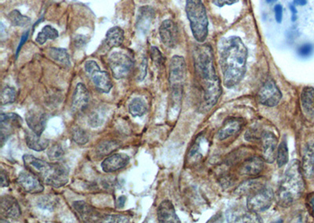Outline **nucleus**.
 <instances>
[{"mask_svg": "<svg viewBox=\"0 0 314 223\" xmlns=\"http://www.w3.org/2000/svg\"><path fill=\"white\" fill-rule=\"evenodd\" d=\"M194 69L200 90L203 108L210 110L222 94V86L214 64L212 48L209 45L197 46L194 52Z\"/></svg>", "mask_w": 314, "mask_h": 223, "instance_id": "nucleus-1", "label": "nucleus"}, {"mask_svg": "<svg viewBox=\"0 0 314 223\" xmlns=\"http://www.w3.org/2000/svg\"><path fill=\"white\" fill-rule=\"evenodd\" d=\"M218 54L223 85L234 87L246 74L248 49L240 37L230 36L220 42Z\"/></svg>", "mask_w": 314, "mask_h": 223, "instance_id": "nucleus-2", "label": "nucleus"}, {"mask_svg": "<svg viewBox=\"0 0 314 223\" xmlns=\"http://www.w3.org/2000/svg\"><path fill=\"white\" fill-rule=\"evenodd\" d=\"M305 190L303 173L299 161H293L285 171L277 191V203L289 208L303 196Z\"/></svg>", "mask_w": 314, "mask_h": 223, "instance_id": "nucleus-3", "label": "nucleus"}, {"mask_svg": "<svg viewBox=\"0 0 314 223\" xmlns=\"http://www.w3.org/2000/svg\"><path fill=\"white\" fill-rule=\"evenodd\" d=\"M23 161L28 170L38 176L46 185L60 188L68 183V169L62 164L46 162L31 154L24 155Z\"/></svg>", "mask_w": 314, "mask_h": 223, "instance_id": "nucleus-4", "label": "nucleus"}, {"mask_svg": "<svg viewBox=\"0 0 314 223\" xmlns=\"http://www.w3.org/2000/svg\"><path fill=\"white\" fill-rule=\"evenodd\" d=\"M185 12L194 38L198 43H204L208 35V18L203 1L186 0Z\"/></svg>", "mask_w": 314, "mask_h": 223, "instance_id": "nucleus-5", "label": "nucleus"}, {"mask_svg": "<svg viewBox=\"0 0 314 223\" xmlns=\"http://www.w3.org/2000/svg\"><path fill=\"white\" fill-rule=\"evenodd\" d=\"M186 74L187 67L185 58L179 55L173 57L169 65V82L172 89V95L176 100H181Z\"/></svg>", "mask_w": 314, "mask_h": 223, "instance_id": "nucleus-6", "label": "nucleus"}, {"mask_svg": "<svg viewBox=\"0 0 314 223\" xmlns=\"http://www.w3.org/2000/svg\"><path fill=\"white\" fill-rule=\"evenodd\" d=\"M247 207L249 212L260 213L271 207L274 199L273 189L267 184H261L248 194Z\"/></svg>", "mask_w": 314, "mask_h": 223, "instance_id": "nucleus-7", "label": "nucleus"}, {"mask_svg": "<svg viewBox=\"0 0 314 223\" xmlns=\"http://www.w3.org/2000/svg\"><path fill=\"white\" fill-rule=\"evenodd\" d=\"M109 64L113 77L122 79L131 73L134 66L132 58L123 51H116L109 58Z\"/></svg>", "mask_w": 314, "mask_h": 223, "instance_id": "nucleus-8", "label": "nucleus"}, {"mask_svg": "<svg viewBox=\"0 0 314 223\" xmlns=\"http://www.w3.org/2000/svg\"><path fill=\"white\" fill-rule=\"evenodd\" d=\"M281 98L282 94L276 82L272 79H267L258 92V102L266 107H276L281 102Z\"/></svg>", "mask_w": 314, "mask_h": 223, "instance_id": "nucleus-9", "label": "nucleus"}, {"mask_svg": "<svg viewBox=\"0 0 314 223\" xmlns=\"http://www.w3.org/2000/svg\"><path fill=\"white\" fill-rule=\"evenodd\" d=\"M23 121L16 113H2L0 115V132H1V144L4 146L5 142L11 136L14 129L21 128Z\"/></svg>", "mask_w": 314, "mask_h": 223, "instance_id": "nucleus-10", "label": "nucleus"}, {"mask_svg": "<svg viewBox=\"0 0 314 223\" xmlns=\"http://www.w3.org/2000/svg\"><path fill=\"white\" fill-rule=\"evenodd\" d=\"M17 182L19 187L28 194H40L44 191L41 179L30 171L21 172L18 176Z\"/></svg>", "mask_w": 314, "mask_h": 223, "instance_id": "nucleus-11", "label": "nucleus"}, {"mask_svg": "<svg viewBox=\"0 0 314 223\" xmlns=\"http://www.w3.org/2000/svg\"><path fill=\"white\" fill-rule=\"evenodd\" d=\"M261 154L266 162L273 164L276 159L278 149V140L271 132L264 131L261 138Z\"/></svg>", "mask_w": 314, "mask_h": 223, "instance_id": "nucleus-12", "label": "nucleus"}, {"mask_svg": "<svg viewBox=\"0 0 314 223\" xmlns=\"http://www.w3.org/2000/svg\"><path fill=\"white\" fill-rule=\"evenodd\" d=\"M160 37L164 46L175 48L179 43V29L170 19L164 21L159 28Z\"/></svg>", "mask_w": 314, "mask_h": 223, "instance_id": "nucleus-13", "label": "nucleus"}, {"mask_svg": "<svg viewBox=\"0 0 314 223\" xmlns=\"http://www.w3.org/2000/svg\"><path fill=\"white\" fill-rule=\"evenodd\" d=\"M90 102V94L84 84L78 83L72 101V112L75 115L83 113Z\"/></svg>", "mask_w": 314, "mask_h": 223, "instance_id": "nucleus-14", "label": "nucleus"}, {"mask_svg": "<svg viewBox=\"0 0 314 223\" xmlns=\"http://www.w3.org/2000/svg\"><path fill=\"white\" fill-rule=\"evenodd\" d=\"M75 211L77 212L80 219L86 222H98L101 221L103 215H101L96 209L91 205H88L83 200H78L73 203Z\"/></svg>", "mask_w": 314, "mask_h": 223, "instance_id": "nucleus-15", "label": "nucleus"}, {"mask_svg": "<svg viewBox=\"0 0 314 223\" xmlns=\"http://www.w3.org/2000/svg\"><path fill=\"white\" fill-rule=\"evenodd\" d=\"M129 161L130 158L128 154L124 153L113 154L103 161L101 163V169L106 173H114L125 168Z\"/></svg>", "mask_w": 314, "mask_h": 223, "instance_id": "nucleus-16", "label": "nucleus"}, {"mask_svg": "<svg viewBox=\"0 0 314 223\" xmlns=\"http://www.w3.org/2000/svg\"><path fill=\"white\" fill-rule=\"evenodd\" d=\"M0 211L3 216L10 219H18L22 215L20 205L14 197L10 195L1 197Z\"/></svg>", "mask_w": 314, "mask_h": 223, "instance_id": "nucleus-17", "label": "nucleus"}, {"mask_svg": "<svg viewBox=\"0 0 314 223\" xmlns=\"http://www.w3.org/2000/svg\"><path fill=\"white\" fill-rule=\"evenodd\" d=\"M25 120L30 130L41 136L47 122L46 114L37 110H31L27 113Z\"/></svg>", "mask_w": 314, "mask_h": 223, "instance_id": "nucleus-18", "label": "nucleus"}, {"mask_svg": "<svg viewBox=\"0 0 314 223\" xmlns=\"http://www.w3.org/2000/svg\"><path fill=\"white\" fill-rule=\"evenodd\" d=\"M157 218L161 223H180L174 205L169 200H163L157 209Z\"/></svg>", "mask_w": 314, "mask_h": 223, "instance_id": "nucleus-19", "label": "nucleus"}, {"mask_svg": "<svg viewBox=\"0 0 314 223\" xmlns=\"http://www.w3.org/2000/svg\"><path fill=\"white\" fill-rule=\"evenodd\" d=\"M243 125V122L240 118H227L218 130L217 137L218 140L222 141L236 136L241 130Z\"/></svg>", "mask_w": 314, "mask_h": 223, "instance_id": "nucleus-20", "label": "nucleus"}, {"mask_svg": "<svg viewBox=\"0 0 314 223\" xmlns=\"http://www.w3.org/2000/svg\"><path fill=\"white\" fill-rule=\"evenodd\" d=\"M264 169V160L260 157L252 156L245 160L240 164L239 172L245 176H255L259 175Z\"/></svg>", "mask_w": 314, "mask_h": 223, "instance_id": "nucleus-21", "label": "nucleus"}, {"mask_svg": "<svg viewBox=\"0 0 314 223\" xmlns=\"http://www.w3.org/2000/svg\"><path fill=\"white\" fill-rule=\"evenodd\" d=\"M93 83L99 92L109 94L113 88V82L109 73L101 71L100 67L89 75Z\"/></svg>", "mask_w": 314, "mask_h": 223, "instance_id": "nucleus-22", "label": "nucleus"}, {"mask_svg": "<svg viewBox=\"0 0 314 223\" xmlns=\"http://www.w3.org/2000/svg\"><path fill=\"white\" fill-rule=\"evenodd\" d=\"M301 104L303 113L308 118H314V89L306 86L302 90Z\"/></svg>", "mask_w": 314, "mask_h": 223, "instance_id": "nucleus-23", "label": "nucleus"}, {"mask_svg": "<svg viewBox=\"0 0 314 223\" xmlns=\"http://www.w3.org/2000/svg\"><path fill=\"white\" fill-rule=\"evenodd\" d=\"M25 142L29 149L33 150L38 152L44 151L48 147L50 141L46 139H42L41 136L31 130H26L25 132Z\"/></svg>", "mask_w": 314, "mask_h": 223, "instance_id": "nucleus-24", "label": "nucleus"}, {"mask_svg": "<svg viewBox=\"0 0 314 223\" xmlns=\"http://www.w3.org/2000/svg\"><path fill=\"white\" fill-rule=\"evenodd\" d=\"M302 171L305 177L307 179L314 178V143L308 145L305 150L303 158V166Z\"/></svg>", "mask_w": 314, "mask_h": 223, "instance_id": "nucleus-25", "label": "nucleus"}, {"mask_svg": "<svg viewBox=\"0 0 314 223\" xmlns=\"http://www.w3.org/2000/svg\"><path fill=\"white\" fill-rule=\"evenodd\" d=\"M124 41V31L118 26L113 27L108 30L106 35V44L109 48L118 47Z\"/></svg>", "mask_w": 314, "mask_h": 223, "instance_id": "nucleus-26", "label": "nucleus"}, {"mask_svg": "<svg viewBox=\"0 0 314 223\" xmlns=\"http://www.w3.org/2000/svg\"><path fill=\"white\" fill-rule=\"evenodd\" d=\"M50 59L64 67H70L71 61L68 51L62 48H50L48 50Z\"/></svg>", "mask_w": 314, "mask_h": 223, "instance_id": "nucleus-27", "label": "nucleus"}, {"mask_svg": "<svg viewBox=\"0 0 314 223\" xmlns=\"http://www.w3.org/2000/svg\"><path fill=\"white\" fill-rule=\"evenodd\" d=\"M130 114L133 117H142L147 112L148 107L146 101L140 97H135L131 100L128 106Z\"/></svg>", "mask_w": 314, "mask_h": 223, "instance_id": "nucleus-28", "label": "nucleus"}, {"mask_svg": "<svg viewBox=\"0 0 314 223\" xmlns=\"http://www.w3.org/2000/svg\"><path fill=\"white\" fill-rule=\"evenodd\" d=\"M120 144L119 142L115 141V140H106V141L101 142L96 148V154L99 157H106L109 154L116 151L119 149Z\"/></svg>", "mask_w": 314, "mask_h": 223, "instance_id": "nucleus-29", "label": "nucleus"}, {"mask_svg": "<svg viewBox=\"0 0 314 223\" xmlns=\"http://www.w3.org/2000/svg\"><path fill=\"white\" fill-rule=\"evenodd\" d=\"M58 35L59 34H58V30L55 29L51 25H46L37 35L36 42L38 44L43 45L47 40H56Z\"/></svg>", "mask_w": 314, "mask_h": 223, "instance_id": "nucleus-30", "label": "nucleus"}, {"mask_svg": "<svg viewBox=\"0 0 314 223\" xmlns=\"http://www.w3.org/2000/svg\"><path fill=\"white\" fill-rule=\"evenodd\" d=\"M8 19L10 24L15 27H27L31 24L29 17L22 15L18 10H13L9 13Z\"/></svg>", "mask_w": 314, "mask_h": 223, "instance_id": "nucleus-31", "label": "nucleus"}, {"mask_svg": "<svg viewBox=\"0 0 314 223\" xmlns=\"http://www.w3.org/2000/svg\"><path fill=\"white\" fill-rule=\"evenodd\" d=\"M276 162L277 166L279 168H282L285 166L289 160V155H288V144H287L286 140H284L281 141L278 146L277 154H276Z\"/></svg>", "mask_w": 314, "mask_h": 223, "instance_id": "nucleus-32", "label": "nucleus"}, {"mask_svg": "<svg viewBox=\"0 0 314 223\" xmlns=\"http://www.w3.org/2000/svg\"><path fill=\"white\" fill-rule=\"evenodd\" d=\"M72 138L79 145H85L89 141V136L84 129L80 127H75L72 131Z\"/></svg>", "mask_w": 314, "mask_h": 223, "instance_id": "nucleus-33", "label": "nucleus"}, {"mask_svg": "<svg viewBox=\"0 0 314 223\" xmlns=\"http://www.w3.org/2000/svg\"><path fill=\"white\" fill-rule=\"evenodd\" d=\"M37 206L43 210L53 211L57 206V199L53 196H43L37 201Z\"/></svg>", "mask_w": 314, "mask_h": 223, "instance_id": "nucleus-34", "label": "nucleus"}, {"mask_svg": "<svg viewBox=\"0 0 314 223\" xmlns=\"http://www.w3.org/2000/svg\"><path fill=\"white\" fill-rule=\"evenodd\" d=\"M17 92L14 88L6 86L1 92V105L12 104L16 100Z\"/></svg>", "mask_w": 314, "mask_h": 223, "instance_id": "nucleus-35", "label": "nucleus"}, {"mask_svg": "<svg viewBox=\"0 0 314 223\" xmlns=\"http://www.w3.org/2000/svg\"><path fill=\"white\" fill-rule=\"evenodd\" d=\"M64 154H65V151L62 146L59 144L52 145L47 151V156L50 161H59V160L62 159Z\"/></svg>", "mask_w": 314, "mask_h": 223, "instance_id": "nucleus-36", "label": "nucleus"}, {"mask_svg": "<svg viewBox=\"0 0 314 223\" xmlns=\"http://www.w3.org/2000/svg\"><path fill=\"white\" fill-rule=\"evenodd\" d=\"M104 118L102 113L98 110L91 112L88 118V124L91 128H96L101 126L104 122Z\"/></svg>", "mask_w": 314, "mask_h": 223, "instance_id": "nucleus-37", "label": "nucleus"}, {"mask_svg": "<svg viewBox=\"0 0 314 223\" xmlns=\"http://www.w3.org/2000/svg\"><path fill=\"white\" fill-rule=\"evenodd\" d=\"M263 133H264V131L259 126L251 127L245 133V140H248V142H255L261 140Z\"/></svg>", "mask_w": 314, "mask_h": 223, "instance_id": "nucleus-38", "label": "nucleus"}, {"mask_svg": "<svg viewBox=\"0 0 314 223\" xmlns=\"http://www.w3.org/2000/svg\"><path fill=\"white\" fill-rule=\"evenodd\" d=\"M130 218L123 215H103L101 222H129Z\"/></svg>", "mask_w": 314, "mask_h": 223, "instance_id": "nucleus-39", "label": "nucleus"}, {"mask_svg": "<svg viewBox=\"0 0 314 223\" xmlns=\"http://www.w3.org/2000/svg\"><path fill=\"white\" fill-rule=\"evenodd\" d=\"M151 58H152L154 63L158 66L162 65V64H164V56H163L160 49H158V48L155 47V46H152V47L151 48Z\"/></svg>", "mask_w": 314, "mask_h": 223, "instance_id": "nucleus-40", "label": "nucleus"}, {"mask_svg": "<svg viewBox=\"0 0 314 223\" xmlns=\"http://www.w3.org/2000/svg\"><path fill=\"white\" fill-rule=\"evenodd\" d=\"M312 46L310 44H305L299 49V54L303 58H306L312 53Z\"/></svg>", "mask_w": 314, "mask_h": 223, "instance_id": "nucleus-41", "label": "nucleus"}, {"mask_svg": "<svg viewBox=\"0 0 314 223\" xmlns=\"http://www.w3.org/2000/svg\"><path fill=\"white\" fill-rule=\"evenodd\" d=\"M98 67H99V66L97 64L96 61H88L85 63V71H86V74H88V76H89L90 74H91L94 70H96L97 68H98Z\"/></svg>", "mask_w": 314, "mask_h": 223, "instance_id": "nucleus-42", "label": "nucleus"}, {"mask_svg": "<svg viewBox=\"0 0 314 223\" xmlns=\"http://www.w3.org/2000/svg\"><path fill=\"white\" fill-rule=\"evenodd\" d=\"M274 13L276 22L277 23H281L283 21V7L281 4L275 6Z\"/></svg>", "mask_w": 314, "mask_h": 223, "instance_id": "nucleus-43", "label": "nucleus"}, {"mask_svg": "<svg viewBox=\"0 0 314 223\" xmlns=\"http://www.w3.org/2000/svg\"><path fill=\"white\" fill-rule=\"evenodd\" d=\"M212 2L218 7H222L224 6L233 5V4L238 2V0H212Z\"/></svg>", "mask_w": 314, "mask_h": 223, "instance_id": "nucleus-44", "label": "nucleus"}, {"mask_svg": "<svg viewBox=\"0 0 314 223\" xmlns=\"http://www.w3.org/2000/svg\"><path fill=\"white\" fill-rule=\"evenodd\" d=\"M0 176H1V187H8L10 185V179H9L8 176H7V172L2 169Z\"/></svg>", "mask_w": 314, "mask_h": 223, "instance_id": "nucleus-45", "label": "nucleus"}, {"mask_svg": "<svg viewBox=\"0 0 314 223\" xmlns=\"http://www.w3.org/2000/svg\"><path fill=\"white\" fill-rule=\"evenodd\" d=\"M146 68H147V61L145 59L143 60V64L141 65L140 79H139V80L143 81L146 78Z\"/></svg>", "mask_w": 314, "mask_h": 223, "instance_id": "nucleus-46", "label": "nucleus"}, {"mask_svg": "<svg viewBox=\"0 0 314 223\" xmlns=\"http://www.w3.org/2000/svg\"><path fill=\"white\" fill-rule=\"evenodd\" d=\"M126 200H127V197L125 196L122 195L117 199L116 203V207L117 209H122L125 205Z\"/></svg>", "mask_w": 314, "mask_h": 223, "instance_id": "nucleus-47", "label": "nucleus"}, {"mask_svg": "<svg viewBox=\"0 0 314 223\" xmlns=\"http://www.w3.org/2000/svg\"><path fill=\"white\" fill-rule=\"evenodd\" d=\"M78 41L75 42V46H77V47H82L83 45H85L86 43V40H84V37L82 36V35H80V38L76 39Z\"/></svg>", "mask_w": 314, "mask_h": 223, "instance_id": "nucleus-48", "label": "nucleus"}, {"mask_svg": "<svg viewBox=\"0 0 314 223\" xmlns=\"http://www.w3.org/2000/svg\"><path fill=\"white\" fill-rule=\"evenodd\" d=\"M27 38H28V33H26V35H24L23 37H22V41H21L20 43V46H19V48H18V50H17V56L18 54H19V51H20L21 48H22V46H23V43H25V41H26Z\"/></svg>", "mask_w": 314, "mask_h": 223, "instance_id": "nucleus-49", "label": "nucleus"}, {"mask_svg": "<svg viewBox=\"0 0 314 223\" xmlns=\"http://www.w3.org/2000/svg\"><path fill=\"white\" fill-rule=\"evenodd\" d=\"M309 205L311 211H312V213L314 215V195L311 196L310 198H309Z\"/></svg>", "mask_w": 314, "mask_h": 223, "instance_id": "nucleus-50", "label": "nucleus"}, {"mask_svg": "<svg viewBox=\"0 0 314 223\" xmlns=\"http://www.w3.org/2000/svg\"><path fill=\"white\" fill-rule=\"evenodd\" d=\"M306 0H294V4L296 6H304L306 4Z\"/></svg>", "mask_w": 314, "mask_h": 223, "instance_id": "nucleus-51", "label": "nucleus"}]
</instances>
